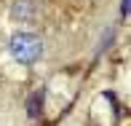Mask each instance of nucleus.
I'll use <instances>...</instances> for the list:
<instances>
[{"label": "nucleus", "instance_id": "nucleus-1", "mask_svg": "<svg viewBox=\"0 0 131 126\" xmlns=\"http://www.w3.org/2000/svg\"><path fill=\"white\" fill-rule=\"evenodd\" d=\"M8 51H11V56H14L19 64L32 67V64L38 62L40 56H43V40H40L35 32L21 30V32H14V35H11Z\"/></svg>", "mask_w": 131, "mask_h": 126}, {"label": "nucleus", "instance_id": "nucleus-2", "mask_svg": "<svg viewBox=\"0 0 131 126\" xmlns=\"http://www.w3.org/2000/svg\"><path fill=\"white\" fill-rule=\"evenodd\" d=\"M11 16H14L16 22H21V24H32V19H35V5L29 3V0H16V5L11 8Z\"/></svg>", "mask_w": 131, "mask_h": 126}]
</instances>
